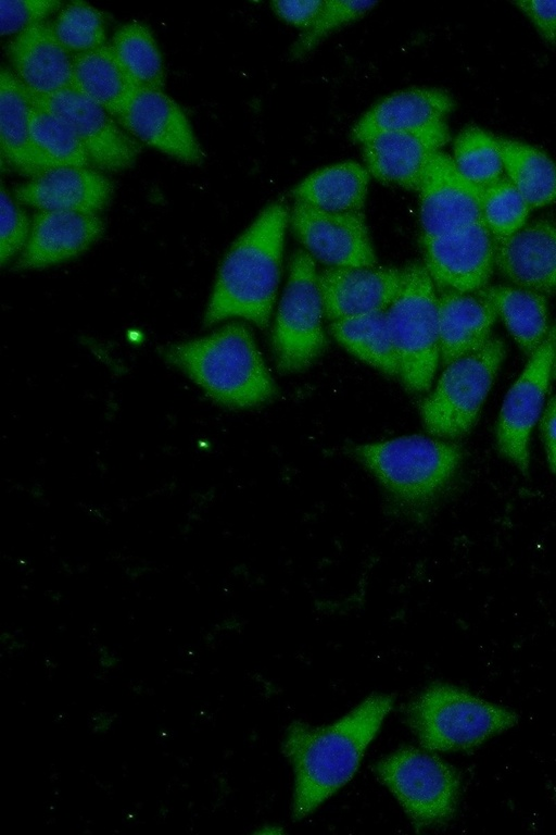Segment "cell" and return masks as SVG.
I'll return each instance as SVG.
<instances>
[{
    "instance_id": "cell-1",
    "label": "cell",
    "mask_w": 556,
    "mask_h": 835,
    "mask_svg": "<svg viewBox=\"0 0 556 835\" xmlns=\"http://www.w3.org/2000/svg\"><path fill=\"white\" fill-rule=\"evenodd\" d=\"M392 707L391 696L374 694L332 724L294 721L288 726L282 750L294 772V820L311 814L354 776Z\"/></svg>"
},
{
    "instance_id": "cell-2",
    "label": "cell",
    "mask_w": 556,
    "mask_h": 835,
    "mask_svg": "<svg viewBox=\"0 0 556 835\" xmlns=\"http://www.w3.org/2000/svg\"><path fill=\"white\" fill-rule=\"evenodd\" d=\"M289 216L283 201L271 202L233 241L219 266L205 325L241 317L260 328L268 326L280 282Z\"/></svg>"
},
{
    "instance_id": "cell-3",
    "label": "cell",
    "mask_w": 556,
    "mask_h": 835,
    "mask_svg": "<svg viewBox=\"0 0 556 835\" xmlns=\"http://www.w3.org/2000/svg\"><path fill=\"white\" fill-rule=\"evenodd\" d=\"M164 356L210 398L228 408H253L277 392L254 337L243 323H230L207 336L172 345Z\"/></svg>"
},
{
    "instance_id": "cell-4",
    "label": "cell",
    "mask_w": 556,
    "mask_h": 835,
    "mask_svg": "<svg viewBox=\"0 0 556 835\" xmlns=\"http://www.w3.org/2000/svg\"><path fill=\"white\" fill-rule=\"evenodd\" d=\"M350 453L377 479L395 511L413 520L428 512L463 460L458 445L422 435L356 445Z\"/></svg>"
},
{
    "instance_id": "cell-5",
    "label": "cell",
    "mask_w": 556,
    "mask_h": 835,
    "mask_svg": "<svg viewBox=\"0 0 556 835\" xmlns=\"http://www.w3.org/2000/svg\"><path fill=\"white\" fill-rule=\"evenodd\" d=\"M405 716L419 744L440 752L477 748L518 723L511 709L444 683L417 695Z\"/></svg>"
},
{
    "instance_id": "cell-6",
    "label": "cell",
    "mask_w": 556,
    "mask_h": 835,
    "mask_svg": "<svg viewBox=\"0 0 556 835\" xmlns=\"http://www.w3.org/2000/svg\"><path fill=\"white\" fill-rule=\"evenodd\" d=\"M387 320L401 382L412 392L429 390L440 359L439 311L435 286L424 263L404 267V283Z\"/></svg>"
},
{
    "instance_id": "cell-7",
    "label": "cell",
    "mask_w": 556,
    "mask_h": 835,
    "mask_svg": "<svg viewBox=\"0 0 556 835\" xmlns=\"http://www.w3.org/2000/svg\"><path fill=\"white\" fill-rule=\"evenodd\" d=\"M505 357V342L494 337L479 350L447 364L420 404L426 431L445 440L466 435L476 424Z\"/></svg>"
},
{
    "instance_id": "cell-8",
    "label": "cell",
    "mask_w": 556,
    "mask_h": 835,
    "mask_svg": "<svg viewBox=\"0 0 556 835\" xmlns=\"http://www.w3.org/2000/svg\"><path fill=\"white\" fill-rule=\"evenodd\" d=\"M375 773L416 828L444 824L454 815L460 776L454 767L435 755L403 747L380 759Z\"/></svg>"
},
{
    "instance_id": "cell-9",
    "label": "cell",
    "mask_w": 556,
    "mask_h": 835,
    "mask_svg": "<svg viewBox=\"0 0 556 835\" xmlns=\"http://www.w3.org/2000/svg\"><path fill=\"white\" fill-rule=\"evenodd\" d=\"M315 260L296 250L273 329L277 370L292 374L306 370L324 351L325 317Z\"/></svg>"
},
{
    "instance_id": "cell-10",
    "label": "cell",
    "mask_w": 556,
    "mask_h": 835,
    "mask_svg": "<svg viewBox=\"0 0 556 835\" xmlns=\"http://www.w3.org/2000/svg\"><path fill=\"white\" fill-rule=\"evenodd\" d=\"M27 94L35 105L58 115L71 127L89 163L97 170L119 172L135 164L140 153L138 141L110 113L76 88L49 96L28 90Z\"/></svg>"
},
{
    "instance_id": "cell-11",
    "label": "cell",
    "mask_w": 556,
    "mask_h": 835,
    "mask_svg": "<svg viewBox=\"0 0 556 835\" xmlns=\"http://www.w3.org/2000/svg\"><path fill=\"white\" fill-rule=\"evenodd\" d=\"M556 331L547 333L507 390L495 425L496 448L502 457L527 474L529 441L541 415L552 377Z\"/></svg>"
},
{
    "instance_id": "cell-12",
    "label": "cell",
    "mask_w": 556,
    "mask_h": 835,
    "mask_svg": "<svg viewBox=\"0 0 556 835\" xmlns=\"http://www.w3.org/2000/svg\"><path fill=\"white\" fill-rule=\"evenodd\" d=\"M289 221L305 251L327 267L377 263L363 211L331 212L294 201Z\"/></svg>"
},
{
    "instance_id": "cell-13",
    "label": "cell",
    "mask_w": 556,
    "mask_h": 835,
    "mask_svg": "<svg viewBox=\"0 0 556 835\" xmlns=\"http://www.w3.org/2000/svg\"><path fill=\"white\" fill-rule=\"evenodd\" d=\"M426 266L441 290L473 294L485 287L495 265L493 236L483 221L421 238Z\"/></svg>"
},
{
    "instance_id": "cell-14",
    "label": "cell",
    "mask_w": 556,
    "mask_h": 835,
    "mask_svg": "<svg viewBox=\"0 0 556 835\" xmlns=\"http://www.w3.org/2000/svg\"><path fill=\"white\" fill-rule=\"evenodd\" d=\"M484 187L468 179L453 158L435 152L419 188L421 238H431L483 221Z\"/></svg>"
},
{
    "instance_id": "cell-15",
    "label": "cell",
    "mask_w": 556,
    "mask_h": 835,
    "mask_svg": "<svg viewBox=\"0 0 556 835\" xmlns=\"http://www.w3.org/2000/svg\"><path fill=\"white\" fill-rule=\"evenodd\" d=\"M116 121L137 141L182 163L200 165L204 161L186 113L164 90L139 88Z\"/></svg>"
},
{
    "instance_id": "cell-16",
    "label": "cell",
    "mask_w": 556,
    "mask_h": 835,
    "mask_svg": "<svg viewBox=\"0 0 556 835\" xmlns=\"http://www.w3.org/2000/svg\"><path fill=\"white\" fill-rule=\"evenodd\" d=\"M444 121L378 134L362 145L365 166L375 178L419 191L432 155L448 141Z\"/></svg>"
},
{
    "instance_id": "cell-17",
    "label": "cell",
    "mask_w": 556,
    "mask_h": 835,
    "mask_svg": "<svg viewBox=\"0 0 556 835\" xmlns=\"http://www.w3.org/2000/svg\"><path fill=\"white\" fill-rule=\"evenodd\" d=\"M325 319L329 322L387 311L404 283V269L326 267L318 273Z\"/></svg>"
},
{
    "instance_id": "cell-18",
    "label": "cell",
    "mask_w": 556,
    "mask_h": 835,
    "mask_svg": "<svg viewBox=\"0 0 556 835\" xmlns=\"http://www.w3.org/2000/svg\"><path fill=\"white\" fill-rule=\"evenodd\" d=\"M111 179L86 166H59L16 186L15 199L38 210L97 214L113 195Z\"/></svg>"
},
{
    "instance_id": "cell-19",
    "label": "cell",
    "mask_w": 556,
    "mask_h": 835,
    "mask_svg": "<svg viewBox=\"0 0 556 835\" xmlns=\"http://www.w3.org/2000/svg\"><path fill=\"white\" fill-rule=\"evenodd\" d=\"M495 266L515 286L556 295V225L540 220L494 238Z\"/></svg>"
},
{
    "instance_id": "cell-20",
    "label": "cell",
    "mask_w": 556,
    "mask_h": 835,
    "mask_svg": "<svg viewBox=\"0 0 556 835\" xmlns=\"http://www.w3.org/2000/svg\"><path fill=\"white\" fill-rule=\"evenodd\" d=\"M7 54L13 73L31 94L49 96L74 87L73 55L52 23H37L11 39Z\"/></svg>"
},
{
    "instance_id": "cell-21",
    "label": "cell",
    "mask_w": 556,
    "mask_h": 835,
    "mask_svg": "<svg viewBox=\"0 0 556 835\" xmlns=\"http://www.w3.org/2000/svg\"><path fill=\"white\" fill-rule=\"evenodd\" d=\"M103 230L97 214L39 210L16 267L39 269L71 259L97 241Z\"/></svg>"
},
{
    "instance_id": "cell-22",
    "label": "cell",
    "mask_w": 556,
    "mask_h": 835,
    "mask_svg": "<svg viewBox=\"0 0 556 835\" xmlns=\"http://www.w3.org/2000/svg\"><path fill=\"white\" fill-rule=\"evenodd\" d=\"M454 107L452 96L440 88L413 87L400 90L366 111L352 127L351 138L362 144L378 134L441 122Z\"/></svg>"
},
{
    "instance_id": "cell-23",
    "label": "cell",
    "mask_w": 556,
    "mask_h": 835,
    "mask_svg": "<svg viewBox=\"0 0 556 835\" xmlns=\"http://www.w3.org/2000/svg\"><path fill=\"white\" fill-rule=\"evenodd\" d=\"M441 363L447 364L482 348L497 316L493 304L477 294L441 290L438 295Z\"/></svg>"
},
{
    "instance_id": "cell-24",
    "label": "cell",
    "mask_w": 556,
    "mask_h": 835,
    "mask_svg": "<svg viewBox=\"0 0 556 835\" xmlns=\"http://www.w3.org/2000/svg\"><path fill=\"white\" fill-rule=\"evenodd\" d=\"M33 103L27 90L7 67L0 73V142L2 155L18 173L38 176L50 166L37 151L30 130Z\"/></svg>"
},
{
    "instance_id": "cell-25",
    "label": "cell",
    "mask_w": 556,
    "mask_h": 835,
    "mask_svg": "<svg viewBox=\"0 0 556 835\" xmlns=\"http://www.w3.org/2000/svg\"><path fill=\"white\" fill-rule=\"evenodd\" d=\"M74 88L102 107L115 120L139 87L118 61L111 43L73 55Z\"/></svg>"
},
{
    "instance_id": "cell-26",
    "label": "cell",
    "mask_w": 556,
    "mask_h": 835,
    "mask_svg": "<svg viewBox=\"0 0 556 835\" xmlns=\"http://www.w3.org/2000/svg\"><path fill=\"white\" fill-rule=\"evenodd\" d=\"M366 166L352 160L321 167L292 190L294 201L331 212L363 211L369 185Z\"/></svg>"
},
{
    "instance_id": "cell-27",
    "label": "cell",
    "mask_w": 556,
    "mask_h": 835,
    "mask_svg": "<svg viewBox=\"0 0 556 835\" xmlns=\"http://www.w3.org/2000/svg\"><path fill=\"white\" fill-rule=\"evenodd\" d=\"M495 308L519 348L531 356L547 336L545 295L507 285H486L475 292Z\"/></svg>"
},
{
    "instance_id": "cell-28",
    "label": "cell",
    "mask_w": 556,
    "mask_h": 835,
    "mask_svg": "<svg viewBox=\"0 0 556 835\" xmlns=\"http://www.w3.org/2000/svg\"><path fill=\"white\" fill-rule=\"evenodd\" d=\"M328 329L350 353L383 374L399 376V359L387 311L333 321Z\"/></svg>"
},
{
    "instance_id": "cell-29",
    "label": "cell",
    "mask_w": 556,
    "mask_h": 835,
    "mask_svg": "<svg viewBox=\"0 0 556 835\" xmlns=\"http://www.w3.org/2000/svg\"><path fill=\"white\" fill-rule=\"evenodd\" d=\"M507 178L530 209L556 201V162L544 151L523 141L497 138Z\"/></svg>"
},
{
    "instance_id": "cell-30",
    "label": "cell",
    "mask_w": 556,
    "mask_h": 835,
    "mask_svg": "<svg viewBox=\"0 0 556 835\" xmlns=\"http://www.w3.org/2000/svg\"><path fill=\"white\" fill-rule=\"evenodd\" d=\"M111 46L126 72L139 88L161 89L165 86V68L151 29L139 22L122 25Z\"/></svg>"
},
{
    "instance_id": "cell-31",
    "label": "cell",
    "mask_w": 556,
    "mask_h": 835,
    "mask_svg": "<svg viewBox=\"0 0 556 835\" xmlns=\"http://www.w3.org/2000/svg\"><path fill=\"white\" fill-rule=\"evenodd\" d=\"M30 130L37 151L50 169L90 164L81 142L71 127L58 115L34 103Z\"/></svg>"
},
{
    "instance_id": "cell-32",
    "label": "cell",
    "mask_w": 556,
    "mask_h": 835,
    "mask_svg": "<svg viewBox=\"0 0 556 835\" xmlns=\"http://www.w3.org/2000/svg\"><path fill=\"white\" fill-rule=\"evenodd\" d=\"M453 160L468 179L486 187L503 177L497 138L477 126H467L454 140Z\"/></svg>"
},
{
    "instance_id": "cell-33",
    "label": "cell",
    "mask_w": 556,
    "mask_h": 835,
    "mask_svg": "<svg viewBox=\"0 0 556 835\" xmlns=\"http://www.w3.org/2000/svg\"><path fill=\"white\" fill-rule=\"evenodd\" d=\"M52 25L60 42L74 54L106 43L103 15L89 3L75 1L66 4Z\"/></svg>"
},
{
    "instance_id": "cell-34",
    "label": "cell",
    "mask_w": 556,
    "mask_h": 835,
    "mask_svg": "<svg viewBox=\"0 0 556 835\" xmlns=\"http://www.w3.org/2000/svg\"><path fill=\"white\" fill-rule=\"evenodd\" d=\"M530 207L507 177L484 187L482 219L494 238L508 237L526 225Z\"/></svg>"
},
{
    "instance_id": "cell-35",
    "label": "cell",
    "mask_w": 556,
    "mask_h": 835,
    "mask_svg": "<svg viewBox=\"0 0 556 835\" xmlns=\"http://www.w3.org/2000/svg\"><path fill=\"white\" fill-rule=\"evenodd\" d=\"M377 3V1H325L317 18L302 33L293 45L292 55L294 58H301L311 51L329 33L359 18L370 11Z\"/></svg>"
},
{
    "instance_id": "cell-36",
    "label": "cell",
    "mask_w": 556,
    "mask_h": 835,
    "mask_svg": "<svg viewBox=\"0 0 556 835\" xmlns=\"http://www.w3.org/2000/svg\"><path fill=\"white\" fill-rule=\"evenodd\" d=\"M0 191V263L3 265L18 250L24 248L31 225H29L25 212L16 204L3 185Z\"/></svg>"
},
{
    "instance_id": "cell-37",
    "label": "cell",
    "mask_w": 556,
    "mask_h": 835,
    "mask_svg": "<svg viewBox=\"0 0 556 835\" xmlns=\"http://www.w3.org/2000/svg\"><path fill=\"white\" fill-rule=\"evenodd\" d=\"M63 2L56 0H1V35H17L22 30L43 22Z\"/></svg>"
},
{
    "instance_id": "cell-38",
    "label": "cell",
    "mask_w": 556,
    "mask_h": 835,
    "mask_svg": "<svg viewBox=\"0 0 556 835\" xmlns=\"http://www.w3.org/2000/svg\"><path fill=\"white\" fill-rule=\"evenodd\" d=\"M513 4L532 22L546 42L556 43V0H517Z\"/></svg>"
},
{
    "instance_id": "cell-39",
    "label": "cell",
    "mask_w": 556,
    "mask_h": 835,
    "mask_svg": "<svg viewBox=\"0 0 556 835\" xmlns=\"http://www.w3.org/2000/svg\"><path fill=\"white\" fill-rule=\"evenodd\" d=\"M324 4L325 1L320 0L271 2L273 10L279 17L304 30L317 18Z\"/></svg>"
},
{
    "instance_id": "cell-40",
    "label": "cell",
    "mask_w": 556,
    "mask_h": 835,
    "mask_svg": "<svg viewBox=\"0 0 556 835\" xmlns=\"http://www.w3.org/2000/svg\"><path fill=\"white\" fill-rule=\"evenodd\" d=\"M540 431L549 469L556 477V395L549 399L542 413Z\"/></svg>"
},
{
    "instance_id": "cell-41",
    "label": "cell",
    "mask_w": 556,
    "mask_h": 835,
    "mask_svg": "<svg viewBox=\"0 0 556 835\" xmlns=\"http://www.w3.org/2000/svg\"><path fill=\"white\" fill-rule=\"evenodd\" d=\"M552 377L556 379V337H555V349H554V361H553Z\"/></svg>"
}]
</instances>
